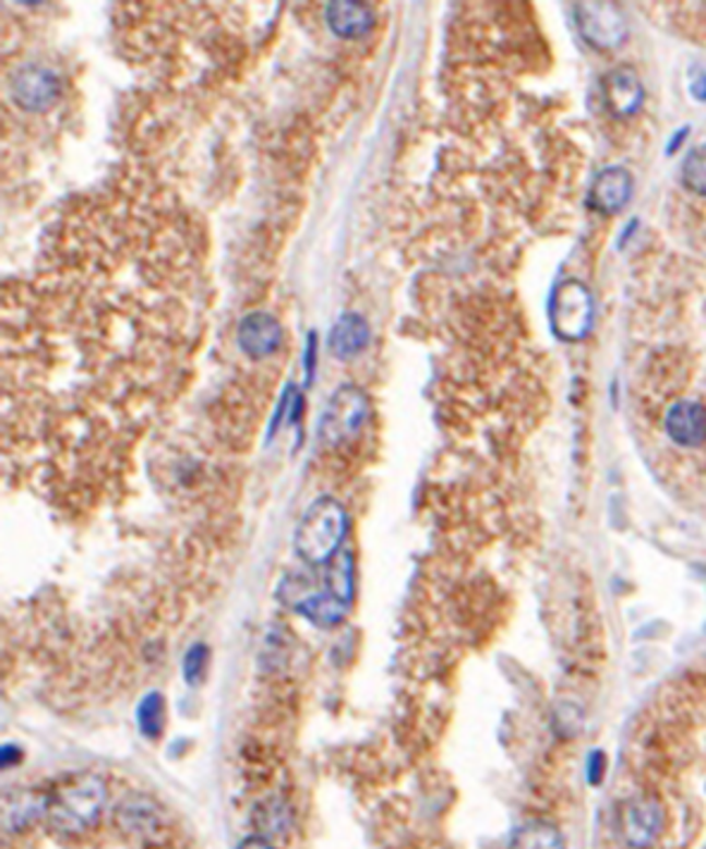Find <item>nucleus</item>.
Segmentation results:
<instances>
[{
	"label": "nucleus",
	"instance_id": "obj_1",
	"mask_svg": "<svg viewBox=\"0 0 706 849\" xmlns=\"http://www.w3.org/2000/svg\"><path fill=\"white\" fill-rule=\"evenodd\" d=\"M346 530H349V516L344 506L332 497H323L313 501L303 513L297 535H294V545L306 563L320 565L335 559Z\"/></svg>",
	"mask_w": 706,
	"mask_h": 849
},
{
	"label": "nucleus",
	"instance_id": "obj_2",
	"mask_svg": "<svg viewBox=\"0 0 706 849\" xmlns=\"http://www.w3.org/2000/svg\"><path fill=\"white\" fill-rule=\"evenodd\" d=\"M106 802V788L98 778H80L60 790L48 804L50 821L62 830H80L94 823Z\"/></svg>",
	"mask_w": 706,
	"mask_h": 849
},
{
	"label": "nucleus",
	"instance_id": "obj_3",
	"mask_svg": "<svg viewBox=\"0 0 706 849\" xmlns=\"http://www.w3.org/2000/svg\"><path fill=\"white\" fill-rule=\"evenodd\" d=\"M595 301L581 279L561 282L551 299V327L561 339H583L593 327Z\"/></svg>",
	"mask_w": 706,
	"mask_h": 849
},
{
	"label": "nucleus",
	"instance_id": "obj_4",
	"mask_svg": "<svg viewBox=\"0 0 706 849\" xmlns=\"http://www.w3.org/2000/svg\"><path fill=\"white\" fill-rule=\"evenodd\" d=\"M368 396L361 390L342 387L330 398V406L325 408L323 420H320V442L327 449H335L342 442L351 440L368 420Z\"/></svg>",
	"mask_w": 706,
	"mask_h": 849
},
{
	"label": "nucleus",
	"instance_id": "obj_5",
	"mask_svg": "<svg viewBox=\"0 0 706 849\" xmlns=\"http://www.w3.org/2000/svg\"><path fill=\"white\" fill-rule=\"evenodd\" d=\"M577 29L585 36L587 44L595 48H615L625 41L627 22L623 12L611 3H583L575 10Z\"/></svg>",
	"mask_w": 706,
	"mask_h": 849
},
{
	"label": "nucleus",
	"instance_id": "obj_6",
	"mask_svg": "<svg viewBox=\"0 0 706 849\" xmlns=\"http://www.w3.org/2000/svg\"><path fill=\"white\" fill-rule=\"evenodd\" d=\"M619 826L627 847L647 849L663 830V809L651 797H633L621 809Z\"/></svg>",
	"mask_w": 706,
	"mask_h": 849
},
{
	"label": "nucleus",
	"instance_id": "obj_7",
	"mask_svg": "<svg viewBox=\"0 0 706 849\" xmlns=\"http://www.w3.org/2000/svg\"><path fill=\"white\" fill-rule=\"evenodd\" d=\"M60 94V80L53 70L41 65L22 68L12 76V98L27 110H46Z\"/></svg>",
	"mask_w": 706,
	"mask_h": 849
},
{
	"label": "nucleus",
	"instance_id": "obj_8",
	"mask_svg": "<svg viewBox=\"0 0 706 849\" xmlns=\"http://www.w3.org/2000/svg\"><path fill=\"white\" fill-rule=\"evenodd\" d=\"M666 432L678 446L695 449L706 442V408L697 402H675L666 414Z\"/></svg>",
	"mask_w": 706,
	"mask_h": 849
},
{
	"label": "nucleus",
	"instance_id": "obj_9",
	"mask_svg": "<svg viewBox=\"0 0 706 849\" xmlns=\"http://www.w3.org/2000/svg\"><path fill=\"white\" fill-rule=\"evenodd\" d=\"M239 349L251 358H265L277 351L282 342V325L267 313H249L237 330Z\"/></svg>",
	"mask_w": 706,
	"mask_h": 849
},
{
	"label": "nucleus",
	"instance_id": "obj_10",
	"mask_svg": "<svg viewBox=\"0 0 706 849\" xmlns=\"http://www.w3.org/2000/svg\"><path fill=\"white\" fill-rule=\"evenodd\" d=\"M633 194V177L625 167H607L605 172H599L593 191H589V205L597 213H619Z\"/></svg>",
	"mask_w": 706,
	"mask_h": 849
},
{
	"label": "nucleus",
	"instance_id": "obj_11",
	"mask_svg": "<svg viewBox=\"0 0 706 849\" xmlns=\"http://www.w3.org/2000/svg\"><path fill=\"white\" fill-rule=\"evenodd\" d=\"M645 100V88H642L637 74L631 68L613 70L607 76V103L615 118H627L635 115Z\"/></svg>",
	"mask_w": 706,
	"mask_h": 849
},
{
	"label": "nucleus",
	"instance_id": "obj_12",
	"mask_svg": "<svg viewBox=\"0 0 706 849\" xmlns=\"http://www.w3.org/2000/svg\"><path fill=\"white\" fill-rule=\"evenodd\" d=\"M375 15L363 3H330L327 5V24L330 29L342 38H358L372 29Z\"/></svg>",
	"mask_w": 706,
	"mask_h": 849
},
{
	"label": "nucleus",
	"instance_id": "obj_13",
	"mask_svg": "<svg viewBox=\"0 0 706 849\" xmlns=\"http://www.w3.org/2000/svg\"><path fill=\"white\" fill-rule=\"evenodd\" d=\"M370 342V327L361 315L356 313H344L337 325L332 327V337H330V349L339 358H351L356 354H361Z\"/></svg>",
	"mask_w": 706,
	"mask_h": 849
},
{
	"label": "nucleus",
	"instance_id": "obj_14",
	"mask_svg": "<svg viewBox=\"0 0 706 849\" xmlns=\"http://www.w3.org/2000/svg\"><path fill=\"white\" fill-rule=\"evenodd\" d=\"M511 849H566V845H563L561 833L551 823L533 821L516 833Z\"/></svg>",
	"mask_w": 706,
	"mask_h": 849
},
{
	"label": "nucleus",
	"instance_id": "obj_15",
	"mask_svg": "<svg viewBox=\"0 0 706 849\" xmlns=\"http://www.w3.org/2000/svg\"><path fill=\"white\" fill-rule=\"evenodd\" d=\"M299 613H303L308 621H313L318 625H335L346 613V603L339 601L337 597H332L330 591H325V595L306 597L299 603Z\"/></svg>",
	"mask_w": 706,
	"mask_h": 849
},
{
	"label": "nucleus",
	"instance_id": "obj_16",
	"mask_svg": "<svg viewBox=\"0 0 706 849\" xmlns=\"http://www.w3.org/2000/svg\"><path fill=\"white\" fill-rule=\"evenodd\" d=\"M327 591L332 597H337L349 607L351 595H354V571H351V557L349 554H339L332 563L330 571V587Z\"/></svg>",
	"mask_w": 706,
	"mask_h": 849
},
{
	"label": "nucleus",
	"instance_id": "obj_17",
	"mask_svg": "<svg viewBox=\"0 0 706 849\" xmlns=\"http://www.w3.org/2000/svg\"><path fill=\"white\" fill-rule=\"evenodd\" d=\"M165 716V704L160 699V694H148V697L139 704V728L144 736L156 738L163 730V718Z\"/></svg>",
	"mask_w": 706,
	"mask_h": 849
},
{
	"label": "nucleus",
	"instance_id": "obj_18",
	"mask_svg": "<svg viewBox=\"0 0 706 849\" xmlns=\"http://www.w3.org/2000/svg\"><path fill=\"white\" fill-rule=\"evenodd\" d=\"M685 187L699 196H706V144L692 148L683 165Z\"/></svg>",
	"mask_w": 706,
	"mask_h": 849
},
{
	"label": "nucleus",
	"instance_id": "obj_19",
	"mask_svg": "<svg viewBox=\"0 0 706 849\" xmlns=\"http://www.w3.org/2000/svg\"><path fill=\"white\" fill-rule=\"evenodd\" d=\"M585 712L573 702H561L554 709V728L563 738H575L583 730Z\"/></svg>",
	"mask_w": 706,
	"mask_h": 849
},
{
	"label": "nucleus",
	"instance_id": "obj_20",
	"mask_svg": "<svg viewBox=\"0 0 706 849\" xmlns=\"http://www.w3.org/2000/svg\"><path fill=\"white\" fill-rule=\"evenodd\" d=\"M205 656H208V651H205L203 645H194L187 651L182 671H184V678H187L189 685H194V683H199V680H201L203 668H205Z\"/></svg>",
	"mask_w": 706,
	"mask_h": 849
},
{
	"label": "nucleus",
	"instance_id": "obj_21",
	"mask_svg": "<svg viewBox=\"0 0 706 849\" xmlns=\"http://www.w3.org/2000/svg\"><path fill=\"white\" fill-rule=\"evenodd\" d=\"M605 770H607V756L605 752H593V756H589V764H587V778L593 785H599L601 778H605Z\"/></svg>",
	"mask_w": 706,
	"mask_h": 849
},
{
	"label": "nucleus",
	"instance_id": "obj_22",
	"mask_svg": "<svg viewBox=\"0 0 706 849\" xmlns=\"http://www.w3.org/2000/svg\"><path fill=\"white\" fill-rule=\"evenodd\" d=\"M692 94H695L697 100H706V70L697 76L695 84H692Z\"/></svg>",
	"mask_w": 706,
	"mask_h": 849
},
{
	"label": "nucleus",
	"instance_id": "obj_23",
	"mask_svg": "<svg viewBox=\"0 0 706 849\" xmlns=\"http://www.w3.org/2000/svg\"><path fill=\"white\" fill-rule=\"evenodd\" d=\"M239 849H273V847H270L263 838H249V840L241 842Z\"/></svg>",
	"mask_w": 706,
	"mask_h": 849
},
{
	"label": "nucleus",
	"instance_id": "obj_24",
	"mask_svg": "<svg viewBox=\"0 0 706 849\" xmlns=\"http://www.w3.org/2000/svg\"><path fill=\"white\" fill-rule=\"evenodd\" d=\"M690 134V127H683V130H680L678 134H675V139H673V144H671V148H669V153H675L680 146H683V139Z\"/></svg>",
	"mask_w": 706,
	"mask_h": 849
}]
</instances>
